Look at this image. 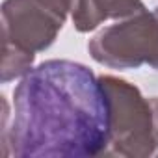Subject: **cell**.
Returning <instances> with one entry per match:
<instances>
[{"instance_id":"3","label":"cell","mask_w":158,"mask_h":158,"mask_svg":"<svg viewBox=\"0 0 158 158\" xmlns=\"http://www.w3.org/2000/svg\"><path fill=\"white\" fill-rule=\"evenodd\" d=\"M88 50L97 63L110 69L149 65L158 71V8L102 28L89 39Z\"/></svg>"},{"instance_id":"6","label":"cell","mask_w":158,"mask_h":158,"mask_svg":"<svg viewBox=\"0 0 158 158\" xmlns=\"http://www.w3.org/2000/svg\"><path fill=\"white\" fill-rule=\"evenodd\" d=\"M35 54L23 50L15 45L4 43V58H2V82H10L15 78H23L34 67Z\"/></svg>"},{"instance_id":"2","label":"cell","mask_w":158,"mask_h":158,"mask_svg":"<svg viewBox=\"0 0 158 158\" xmlns=\"http://www.w3.org/2000/svg\"><path fill=\"white\" fill-rule=\"evenodd\" d=\"M110 112L108 156H158V97L145 99L125 78L101 74Z\"/></svg>"},{"instance_id":"5","label":"cell","mask_w":158,"mask_h":158,"mask_svg":"<svg viewBox=\"0 0 158 158\" xmlns=\"http://www.w3.org/2000/svg\"><path fill=\"white\" fill-rule=\"evenodd\" d=\"M145 10L143 0H71L73 26L80 34L97 30L104 21H121Z\"/></svg>"},{"instance_id":"4","label":"cell","mask_w":158,"mask_h":158,"mask_svg":"<svg viewBox=\"0 0 158 158\" xmlns=\"http://www.w3.org/2000/svg\"><path fill=\"white\" fill-rule=\"evenodd\" d=\"M71 13V0H4V43L28 52L52 47Z\"/></svg>"},{"instance_id":"1","label":"cell","mask_w":158,"mask_h":158,"mask_svg":"<svg viewBox=\"0 0 158 158\" xmlns=\"http://www.w3.org/2000/svg\"><path fill=\"white\" fill-rule=\"evenodd\" d=\"M13 119L2 127L4 156L93 158L106 154L110 112L99 76L84 63L47 60L13 91Z\"/></svg>"}]
</instances>
